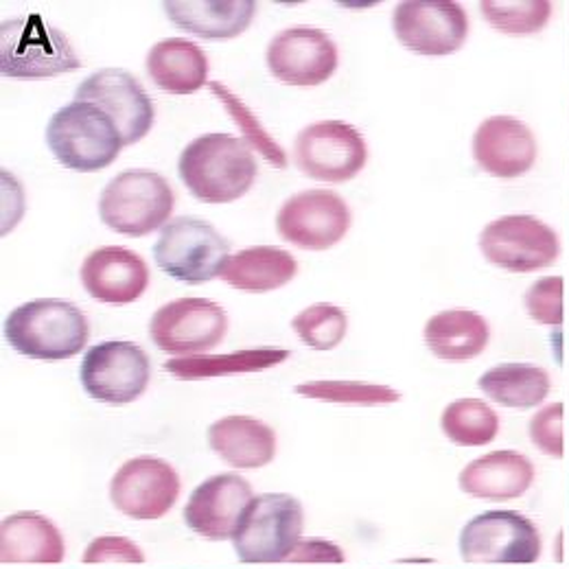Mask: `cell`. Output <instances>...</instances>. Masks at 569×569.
<instances>
[{
  "label": "cell",
  "mask_w": 569,
  "mask_h": 569,
  "mask_svg": "<svg viewBox=\"0 0 569 569\" xmlns=\"http://www.w3.org/2000/svg\"><path fill=\"white\" fill-rule=\"evenodd\" d=\"M259 173L254 153L243 139L204 134L189 142L178 158V176L204 204H228L243 198Z\"/></svg>",
  "instance_id": "1"
},
{
  "label": "cell",
  "mask_w": 569,
  "mask_h": 569,
  "mask_svg": "<svg viewBox=\"0 0 569 569\" xmlns=\"http://www.w3.org/2000/svg\"><path fill=\"white\" fill-rule=\"evenodd\" d=\"M7 345L29 359L64 361L83 351L90 327L79 307L60 298H38L16 307L2 327Z\"/></svg>",
  "instance_id": "2"
},
{
  "label": "cell",
  "mask_w": 569,
  "mask_h": 569,
  "mask_svg": "<svg viewBox=\"0 0 569 569\" xmlns=\"http://www.w3.org/2000/svg\"><path fill=\"white\" fill-rule=\"evenodd\" d=\"M47 144L62 167L94 173L119 158L123 139L117 123L101 108L88 101H72L51 117Z\"/></svg>",
  "instance_id": "3"
},
{
  "label": "cell",
  "mask_w": 569,
  "mask_h": 569,
  "mask_svg": "<svg viewBox=\"0 0 569 569\" xmlns=\"http://www.w3.org/2000/svg\"><path fill=\"white\" fill-rule=\"evenodd\" d=\"M81 67L69 38L40 13L0 24V72L9 79H49Z\"/></svg>",
  "instance_id": "4"
},
{
  "label": "cell",
  "mask_w": 569,
  "mask_h": 569,
  "mask_svg": "<svg viewBox=\"0 0 569 569\" xmlns=\"http://www.w3.org/2000/svg\"><path fill=\"white\" fill-rule=\"evenodd\" d=\"M305 512L287 493H263L248 503L232 537L241 563H283L300 543Z\"/></svg>",
  "instance_id": "5"
},
{
  "label": "cell",
  "mask_w": 569,
  "mask_h": 569,
  "mask_svg": "<svg viewBox=\"0 0 569 569\" xmlns=\"http://www.w3.org/2000/svg\"><path fill=\"white\" fill-rule=\"evenodd\" d=\"M173 204V189L160 173L132 169L108 182L99 200V217L119 234L144 237L169 223Z\"/></svg>",
  "instance_id": "6"
},
{
  "label": "cell",
  "mask_w": 569,
  "mask_h": 569,
  "mask_svg": "<svg viewBox=\"0 0 569 569\" xmlns=\"http://www.w3.org/2000/svg\"><path fill=\"white\" fill-rule=\"evenodd\" d=\"M230 243L200 217H176L162 226L153 259L173 281L200 284L217 279L230 259Z\"/></svg>",
  "instance_id": "7"
},
{
  "label": "cell",
  "mask_w": 569,
  "mask_h": 569,
  "mask_svg": "<svg viewBox=\"0 0 569 569\" xmlns=\"http://www.w3.org/2000/svg\"><path fill=\"white\" fill-rule=\"evenodd\" d=\"M467 563L532 566L541 559L537 526L517 510H489L473 517L458 539Z\"/></svg>",
  "instance_id": "8"
},
{
  "label": "cell",
  "mask_w": 569,
  "mask_h": 569,
  "mask_svg": "<svg viewBox=\"0 0 569 569\" xmlns=\"http://www.w3.org/2000/svg\"><path fill=\"white\" fill-rule=\"evenodd\" d=\"M482 254L501 270L528 274L557 263L561 243L557 232L532 214H506L480 234Z\"/></svg>",
  "instance_id": "9"
},
{
  "label": "cell",
  "mask_w": 569,
  "mask_h": 569,
  "mask_svg": "<svg viewBox=\"0 0 569 569\" xmlns=\"http://www.w3.org/2000/svg\"><path fill=\"white\" fill-rule=\"evenodd\" d=\"M151 363L141 347L123 340L101 342L83 356L79 381L86 395L110 406L137 401L149 386Z\"/></svg>",
  "instance_id": "10"
},
{
  "label": "cell",
  "mask_w": 569,
  "mask_h": 569,
  "mask_svg": "<svg viewBox=\"0 0 569 569\" xmlns=\"http://www.w3.org/2000/svg\"><path fill=\"white\" fill-rule=\"evenodd\" d=\"M228 331V316L209 298H178L160 307L149 322L151 342L169 356L214 349Z\"/></svg>",
  "instance_id": "11"
},
{
  "label": "cell",
  "mask_w": 569,
  "mask_h": 569,
  "mask_svg": "<svg viewBox=\"0 0 569 569\" xmlns=\"http://www.w3.org/2000/svg\"><path fill=\"white\" fill-rule=\"evenodd\" d=\"M293 156L305 176L327 184H342L363 169L368 147L353 126L345 121H320L298 134Z\"/></svg>",
  "instance_id": "12"
},
{
  "label": "cell",
  "mask_w": 569,
  "mask_h": 569,
  "mask_svg": "<svg viewBox=\"0 0 569 569\" xmlns=\"http://www.w3.org/2000/svg\"><path fill=\"white\" fill-rule=\"evenodd\" d=\"M397 40L429 58H442L460 51L469 36V18L460 2L449 0H406L392 16Z\"/></svg>",
  "instance_id": "13"
},
{
  "label": "cell",
  "mask_w": 569,
  "mask_h": 569,
  "mask_svg": "<svg viewBox=\"0 0 569 569\" xmlns=\"http://www.w3.org/2000/svg\"><path fill=\"white\" fill-rule=\"evenodd\" d=\"M351 221V209L338 193L313 189L284 202L277 214V230L302 250L322 252L345 239Z\"/></svg>",
  "instance_id": "14"
},
{
  "label": "cell",
  "mask_w": 569,
  "mask_h": 569,
  "mask_svg": "<svg viewBox=\"0 0 569 569\" xmlns=\"http://www.w3.org/2000/svg\"><path fill=\"white\" fill-rule=\"evenodd\" d=\"M74 101H88L101 108L119 128L123 147L142 141L153 128V103L132 72L103 69L86 77Z\"/></svg>",
  "instance_id": "15"
},
{
  "label": "cell",
  "mask_w": 569,
  "mask_h": 569,
  "mask_svg": "<svg viewBox=\"0 0 569 569\" xmlns=\"http://www.w3.org/2000/svg\"><path fill=\"white\" fill-rule=\"evenodd\" d=\"M180 498V476L160 458L139 456L128 460L110 482V499L126 517L160 519Z\"/></svg>",
  "instance_id": "16"
},
{
  "label": "cell",
  "mask_w": 569,
  "mask_h": 569,
  "mask_svg": "<svg viewBox=\"0 0 569 569\" xmlns=\"http://www.w3.org/2000/svg\"><path fill=\"white\" fill-rule=\"evenodd\" d=\"M266 62L289 86H320L338 69V47L316 27H289L274 36Z\"/></svg>",
  "instance_id": "17"
},
{
  "label": "cell",
  "mask_w": 569,
  "mask_h": 569,
  "mask_svg": "<svg viewBox=\"0 0 569 569\" xmlns=\"http://www.w3.org/2000/svg\"><path fill=\"white\" fill-rule=\"evenodd\" d=\"M252 499L248 480L237 473H219L191 493L184 506V523L211 541L232 539Z\"/></svg>",
  "instance_id": "18"
},
{
  "label": "cell",
  "mask_w": 569,
  "mask_h": 569,
  "mask_svg": "<svg viewBox=\"0 0 569 569\" xmlns=\"http://www.w3.org/2000/svg\"><path fill=\"white\" fill-rule=\"evenodd\" d=\"M81 283L99 302L130 305L149 284V268L141 254L123 246H106L90 252L81 263Z\"/></svg>",
  "instance_id": "19"
},
{
  "label": "cell",
  "mask_w": 569,
  "mask_h": 569,
  "mask_svg": "<svg viewBox=\"0 0 569 569\" xmlns=\"http://www.w3.org/2000/svg\"><path fill=\"white\" fill-rule=\"evenodd\" d=\"M473 156L487 173L512 180L535 167L537 141L519 119L491 117L476 130Z\"/></svg>",
  "instance_id": "20"
},
{
  "label": "cell",
  "mask_w": 569,
  "mask_h": 569,
  "mask_svg": "<svg viewBox=\"0 0 569 569\" xmlns=\"http://www.w3.org/2000/svg\"><path fill=\"white\" fill-rule=\"evenodd\" d=\"M460 489L471 498L506 501L521 498L535 482V465L517 451H491L469 462L460 478Z\"/></svg>",
  "instance_id": "21"
},
{
  "label": "cell",
  "mask_w": 569,
  "mask_h": 569,
  "mask_svg": "<svg viewBox=\"0 0 569 569\" xmlns=\"http://www.w3.org/2000/svg\"><path fill=\"white\" fill-rule=\"evenodd\" d=\"M169 20L193 36L209 40H230L241 36L254 13V0H167L162 2Z\"/></svg>",
  "instance_id": "22"
},
{
  "label": "cell",
  "mask_w": 569,
  "mask_h": 569,
  "mask_svg": "<svg viewBox=\"0 0 569 569\" xmlns=\"http://www.w3.org/2000/svg\"><path fill=\"white\" fill-rule=\"evenodd\" d=\"M62 532L38 512H16L0 526L2 563H62Z\"/></svg>",
  "instance_id": "23"
},
{
  "label": "cell",
  "mask_w": 569,
  "mask_h": 569,
  "mask_svg": "<svg viewBox=\"0 0 569 569\" xmlns=\"http://www.w3.org/2000/svg\"><path fill=\"white\" fill-rule=\"evenodd\" d=\"M209 445L234 469H261L277 456V433L252 417H226L209 427Z\"/></svg>",
  "instance_id": "24"
},
{
  "label": "cell",
  "mask_w": 569,
  "mask_h": 569,
  "mask_svg": "<svg viewBox=\"0 0 569 569\" xmlns=\"http://www.w3.org/2000/svg\"><path fill=\"white\" fill-rule=\"evenodd\" d=\"M489 340V322L476 311L447 309L427 320V349L449 363H462L482 356Z\"/></svg>",
  "instance_id": "25"
},
{
  "label": "cell",
  "mask_w": 569,
  "mask_h": 569,
  "mask_svg": "<svg viewBox=\"0 0 569 569\" xmlns=\"http://www.w3.org/2000/svg\"><path fill=\"white\" fill-rule=\"evenodd\" d=\"M147 72L164 92L193 94L207 83L209 60L198 44L182 38H167L151 47Z\"/></svg>",
  "instance_id": "26"
},
{
  "label": "cell",
  "mask_w": 569,
  "mask_h": 569,
  "mask_svg": "<svg viewBox=\"0 0 569 569\" xmlns=\"http://www.w3.org/2000/svg\"><path fill=\"white\" fill-rule=\"evenodd\" d=\"M296 272L298 263L283 248L254 246L232 254L219 277L239 291L268 293L289 283Z\"/></svg>",
  "instance_id": "27"
},
{
  "label": "cell",
  "mask_w": 569,
  "mask_h": 569,
  "mask_svg": "<svg viewBox=\"0 0 569 569\" xmlns=\"http://www.w3.org/2000/svg\"><path fill=\"white\" fill-rule=\"evenodd\" d=\"M478 386L491 401L503 408L532 410L548 399L552 381L539 366L499 363L480 377Z\"/></svg>",
  "instance_id": "28"
},
{
  "label": "cell",
  "mask_w": 569,
  "mask_h": 569,
  "mask_svg": "<svg viewBox=\"0 0 569 569\" xmlns=\"http://www.w3.org/2000/svg\"><path fill=\"white\" fill-rule=\"evenodd\" d=\"M289 351L281 349H254V351H237L226 356H191L169 359L164 370L182 381H198L211 377H226L234 372H259L272 366L283 363Z\"/></svg>",
  "instance_id": "29"
},
{
  "label": "cell",
  "mask_w": 569,
  "mask_h": 569,
  "mask_svg": "<svg viewBox=\"0 0 569 569\" xmlns=\"http://www.w3.org/2000/svg\"><path fill=\"white\" fill-rule=\"evenodd\" d=\"M445 436L460 447H482L498 438V412L480 399H458L440 417Z\"/></svg>",
  "instance_id": "30"
},
{
  "label": "cell",
  "mask_w": 569,
  "mask_h": 569,
  "mask_svg": "<svg viewBox=\"0 0 569 569\" xmlns=\"http://www.w3.org/2000/svg\"><path fill=\"white\" fill-rule=\"evenodd\" d=\"M291 329L309 349L331 351L347 338L349 320L340 307L331 302H316L291 320Z\"/></svg>",
  "instance_id": "31"
},
{
  "label": "cell",
  "mask_w": 569,
  "mask_h": 569,
  "mask_svg": "<svg viewBox=\"0 0 569 569\" xmlns=\"http://www.w3.org/2000/svg\"><path fill=\"white\" fill-rule=\"evenodd\" d=\"M480 9L493 29L512 36L539 33L552 16L548 0H485Z\"/></svg>",
  "instance_id": "32"
},
{
  "label": "cell",
  "mask_w": 569,
  "mask_h": 569,
  "mask_svg": "<svg viewBox=\"0 0 569 569\" xmlns=\"http://www.w3.org/2000/svg\"><path fill=\"white\" fill-rule=\"evenodd\" d=\"M296 392L307 399H320L329 403L349 406H383L395 403L401 395L388 386L361 383V381H309L296 386Z\"/></svg>",
  "instance_id": "33"
},
{
  "label": "cell",
  "mask_w": 569,
  "mask_h": 569,
  "mask_svg": "<svg viewBox=\"0 0 569 569\" xmlns=\"http://www.w3.org/2000/svg\"><path fill=\"white\" fill-rule=\"evenodd\" d=\"M211 90H213L214 97L226 106L230 119L243 130L246 142H248L250 147L259 149L268 162H272V164H277L279 169H283L284 164H287V156H284L281 144L266 132V128H263V126L259 123V119L250 112V108H248L239 97H234V94H232L223 83H219V81H211Z\"/></svg>",
  "instance_id": "34"
},
{
  "label": "cell",
  "mask_w": 569,
  "mask_h": 569,
  "mask_svg": "<svg viewBox=\"0 0 569 569\" xmlns=\"http://www.w3.org/2000/svg\"><path fill=\"white\" fill-rule=\"evenodd\" d=\"M526 309L528 316L546 327L563 325V279L561 277H546L537 283L530 284L526 291Z\"/></svg>",
  "instance_id": "35"
},
{
  "label": "cell",
  "mask_w": 569,
  "mask_h": 569,
  "mask_svg": "<svg viewBox=\"0 0 569 569\" xmlns=\"http://www.w3.org/2000/svg\"><path fill=\"white\" fill-rule=\"evenodd\" d=\"M528 433L546 456L563 458V403H552L537 412L530 419Z\"/></svg>",
  "instance_id": "36"
},
{
  "label": "cell",
  "mask_w": 569,
  "mask_h": 569,
  "mask_svg": "<svg viewBox=\"0 0 569 569\" xmlns=\"http://www.w3.org/2000/svg\"><path fill=\"white\" fill-rule=\"evenodd\" d=\"M83 563H144V555L132 539L108 535L86 548Z\"/></svg>",
  "instance_id": "37"
},
{
  "label": "cell",
  "mask_w": 569,
  "mask_h": 569,
  "mask_svg": "<svg viewBox=\"0 0 569 569\" xmlns=\"http://www.w3.org/2000/svg\"><path fill=\"white\" fill-rule=\"evenodd\" d=\"M291 563H345V552L322 539H307L296 546L291 557L287 559Z\"/></svg>",
  "instance_id": "38"
}]
</instances>
